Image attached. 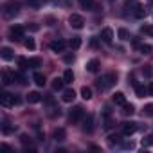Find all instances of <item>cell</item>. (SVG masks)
Returning <instances> with one entry per match:
<instances>
[{
	"mask_svg": "<svg viewBox=\"0 0 153 153\" xmlns=\"http://www.w3.org/2000/svg\"><path fill=\"white\" fill-rule=\"evenodd\" d=\"M115 83H117V74L108 72V74L103 76L101 79H97V88H99V90H108V88H112Z\"/></svg>",
	"mask_w": 153,
	"mask_h": 153,
	"instance_id": "cell-1",
	"label": "cell"
},
{
	"mask_svg": "<svg viewBox=\"0 0 153 153\" xmlns=\"http://www.w3.org/2000/svg\"><path fill=\"white\" fill-rule=\"evenodd\" d=\"M18 11H20V2H16V0H9V2L4 6V18L11 20V18H15L18 15Z\"/></svg>",
	"mask_w": 153,
	"mask_h": 153,
	"instance_id": "cell-2",
	"label": "cell"
},
{
	"mask_svg": "<svg viewBox=\"0 0 153 153\" xmlns=\"http://www.w3.org/2000/svg\"><path fill=\"white\" fill-rule=\"evenodd\" d=\"M0 103H2V106L9 108V106H15V105H20V97L9 94V92H4V94H0Z\"/></svg>",
	"mask_w": 153,
	"mask_h": 153,
	"instance_id": "cell-3",
	"label": "cell"
},
{
	"mask_svg": "<svg viewBox=\"0 0 153 153\" xmlns=\"http://www.w3.org/2000/svg\"><path fill=\"white\" fill-rule=\"evenodd\" d=\"M83 117H85V110H83V106H74V108L70 110V115H68V119H70L72 124L79 123Z\"/></svg>",
	"mask_w": 153,
	"mask_h": 153,
	"instance_id": "cell-4",
	"label": "cell"
},
{
	"mask_svg": "<svg viewBox=\"0 0 153 153\" xmlns=\"http://www.w3.org/2000/svg\"><path fill=\"white\" fill-rule=\"evenodd\" d=\"M68 25L72 29H83L85 27V18L81 15H70L68 16Z\"/></svg>",
	"mask_w": 153,
	"mask_h": 153,
	"instance_id": "cell-5",
	"label": "cell"
},
{
	"mask_svg": "<svg viewBox=\"0 0 153 153\" xmlns=\"http://www.w3.org/2000/svg\"><path fill=\"white\" fill-rule=\"evenodd\" d=\"M24 33H25V29L22 27V25H13L11 29H9V34H11V40H22L24 38Z\"/></svg>",
	"mask_w": 153,
	"mask_h": 153,
	"instance_id": "cell-6",
	"label": "cell"
},
{
	"mask_svg": "<svg viewBox=\"0 0 153 153\" xmlns=\"http://www.w3.org/2000/svg\"><path fill=\"white\" fill-rule=\"evenodd\" d=\"M101 40H103L105 43H112V42H114V31H112L110 27H105V29L101 31Z\"/></svg>",
	"mask_w": 153,
	"mask_h": 153,
	"instance_id": "cell-7",
	"label": "cell"
},
{
	"mask_svg": "<svg viewBox=\"0 0 153 153\" xmlns=\"http://www.w3.org/2000/svg\"><path fill=\"white\" fill-rule=\"evenodd\" d=\"M63 49H65V42L63 40H54V42H51V51L52 52H63Z\"/></svg>",
	"mask_w": 153,
	"mask_h": 153,
	"instance_id": "cell-8",
	"label": "cell"
},
{
	"mask_svg": "<svg viewBox=\"0 0 153 153\" xmlns=\"http://www.w3.org/2000/svg\"><path fill=\"white\" fill-rule=\"evenodd\" d=\"M92 130H94V119H92V115H87V117H83V131L90 133Z\"/></svg>",
	"mask_w": 153,
	"mask_h": 153,
	"instance_id": "cell-9",
	"label": "cell"
},
{
	"mask_svg": "<svg viewBox=\"0 0 153 153\" xmlns=\"http://www.w3.org/2000/svg\"><path fill=\"white\" fill-rule=\"evenodd\" d=\"M61 99H63V103H72V101L76 99V92H74L72 88H67V90H63Z\"/></svg>",
	"mask_w": 153,
	"mask_h": 153,
	"instance_id": "cell-10",
	"label": "cell"
},
{
	"mask_svg": "<svg viewBox=\"0 0 153 153\" xmlns=\"http://www.w3.org/2000/svg\"><path fill=\"white\" fill-rule=\"evenodd\" d=\"M135 131H137V123H124V126H123V133L124 135H131Z\"/></svg>",
	"mask_w": 153,
	"mask_h": 153,
	"instance_id": "cell-11",
	"label": "cell"
},
{
	"mask_svg": "<svg viewBox=\"0 0 153 153\" xmlns=\"http://www.w3.org/2000/svg\"><path fill=\"white\" fill-rule=\"evenodd\" d=\"M33 81H34L38 87H45V83H47V81H45V76H43L42 72H34V74H33Z\"/></svg>",
	"mask_w": 153,
	"mask_h": 153,
	"instance_id": "cell-12",
	"label": "cell"
},
{
	"mask_svg": "<svg viewBox=\"0 0 153 153\" xmlns=\"http://www.w3.org/2000/svg\"><path fill=\"white\" fill-rule=\"evenodd\" d=\"M99 67H101L99 59H90V61L87 63V70H88V72H92V74H94V72H97V70H99Z\"/></svg>",
	"mask_w": 153,
	"mask_h": 153,
	"instance_id": "cell-13",
	"label": "cell"
},
{
	"mask_svg": "<svg viewBox=\"0 0 153 153\" xmlns=\"http://www.w3.org/2000/svg\"><path fill=\"white\" fill-rule=\"evenodd\" d=\"M133 87H135V94H137V97H144V96L148 94V88L142 87V85H139L137 81H133Z\"/></svg>",
	"mask_w": 153,
	"mask_h": 153,
	"instance_id": "cell-14",
	"label": "cell"
},
{
	"mask_svg": "<svg viewBox=\"0 0 153 153\" xmlns=\"http://www.w3.org/2000/svg\"><path fill=\"white\" fill-rule=\"evenodd\" d=\"M42 99H43V97H42L40 92H29V94H27V101H29V103H40Z\"/></svg>",
	"mask_w": 153,
	"mask_h": 153,
	"instance_id": "cell-15",
	"label": "cell"
},
{
	"mask_svg": "<svg viewBox=\"0 0 153 153\" xmlns=\"http://www.w3.org/2000/svg\"><path fill=\"white\" fill-rule=\"evenodd\" d=\"M114 103L119 105V106L126 105V97H124V94H123V92H115V94H114Z\"/></svg>",
	"mask_w": 153,
	"mask_h": 153,
	"instance_id": "cell-16",
	"label": "cell"
},
{
	"mask_svg": "<svg viewBox=\"0 0 153 153\" xmlns=\"http://www.w3.org/2000/svg\"><path fill=\"white\" fill-rule=\"evenodd\" d=\"M13 81H15V78H13L9 72H6V70H4V72H2V85H4V87H7V85H11Z\"/></svg>",
	"mask_w": 153,
	"mask_h": 153,
	"instance_id": "cell-17",
	"label": "cell"
},
{
	"mask_svg": "<svg viewBox=\"0 0 153 153\" xmlns=\"http://www.w3.org/2000/svg\"><path fill=\"white\" fill-rule=\"evenodd\" d=\"M0 56H2V59L9 61V59H13V51H11L9 47H2V52H0Z\"/></svg>",
	"mask_w": 153,
	"mask_h": 153,
	"instance_id": "cell-18",
	"label": "cell"
},
{
	"mask_svg": "<svg viewBox=\"0 0 153 153\" xmlns=\"http://www.w3.org/2000/svg\"><path fill=\"white\" fill-rule=\"evenodd\" d=\"M63 85H65V79H63V78H54V79H52V88H54V90H61Z\"/></svg>",
	"mask_w": 153,
	"mask_h": 153,
	"instance_id": "cell-19",
	"label": "cell"
},
{
	"mask_svg": "<svg viewBox=\"0 0 153 153\" xmlns=\"http://www.w3.org/2000/svg\"><path fill=\"white\" fill-rule=\"evenodd\" d=\"M117 36H119V40H123V42H126V40H130V33L124 29V27H121L119 31H117Z\"/></svg>",
	"mask_w": 153,
	"mask_h": 153,
	"instance_id": "cell-20",
	"label": "cell"
},
{
	"mask_svg": "<svg viewBox=\"0 0 153 153\" xmlns=\"http://www.w3.org/2000/svg\"><path fill=\"white\" fill-rule=\"evenodd\" d=\"M54 137H56V140H58V142H61V140H65L67 133H65V130H63V128H58V130L54 131Z\"/></svg>",
	"mask_w": 153,
	"mask_h": 153,
	"instance_id": "cell-21",
	"label": "cell"
},
{
	"mask_svg": "<svg viewBox=\"0 0 153 153\" xmlns=\"http://www.w3.org/2000/svg\"><path fill=\"white\" fill-rule=\"evenodd\" d=\"M63 79H65V83H72V81H74V72H72L70 68H67V70H65Z\"/></svg>",
	"mask_w": 153,
	"mask_h": 153,
	"instance_id": "cell-22",
	"label": "cell"
},
{
	"mask_svg": "<svg viewBox=\"0 0 153 153\" xmlns=\"http://www.w3.org/2000/svg\"><path fill=\"white\" fill-rule=\"evenodd\" d=\"M133 15H135L137 18H144V16H146V11L142 9V6L135 4V11H133Z\"/></svg>",
	"mask_w": 153,
	"mask_h": 153,
	"instance_id": "cell-23",
	"label": "cell"
},
{
	"mask_svg": "<svg viewBox=\"0 0 153 153\" xmlns=\"http://www.w3.org/2000/svg\"><path fill=\"white\" fill-rule=\"evenodd\" d=\"M81 97H83V99H87V101H88V99H92V88L83 87V88H81Z\"/></svg>",
	"mask_w": 153,
	"mask_h": 153,
	"instance_id": "cell-24",
	"label": "cell"
},
{
	"mask_svg": "<svg viewBox=\"0 0 153 153\" xmlns=\"http://www.w3.org/2000/svg\"><path fill=\"white\" fill-rule=\"evenodd\" d=\"M78 2L83 9H92V6H94V0H78Z\"/></svg>",
	"mask_w": 153,
	"mask_h": 153,
	"instance_id": "cell-25",
	"label": "cell"
},
{
	"mask_svg": "<svg viewBox=\"0 0 153 153\" xmlns=\"http://www.w3.org/2000/svg\"><path fill=\"white\" fill-rule=\"evenodd\" d=\"M68 45H70V49H79L81 47V38H72L68 42Z\"/></svg>",
	"mask_w": 153,
	"mask_h": 153,
	"instance_id": "cell-26",
	"label": "cell"
},
{
	"mask_svg": "<svg viewBox=\"0 0 153 153\" xmlns=\"http://www.w3.org/2000/svg\"><path fill=\"white\" fill-rule=\"evenodd\" d=\"M40 65H42L40 58H29L27 59V67H40Z\"/></svg>",
	"mask_w": 153,
	"mask_h": 153,
	"instance_id": "cell-27",
	"label": "cell"
},
{
	"mask_svg": "<svg viewBox=\"0 0 153 153\" xmlns=\"http://www.w3.org/2000/svg\"><path fill=\"white\" fill-rule=\"evenodd\" d=\"M133 112H135L133 105H128V103H126V105H123V114H124V115H131Z\"/></svg>",
	"mask_w": 153,
	"mask_h": 153,
	"instance_id": "cell-28",
	"label": "cell"
},
{
	"mask_svg": "<svg viewBox=\"0 0 153 153\" xmlns=\"http://www.w3.org/2000/svg\"><path fill=\"white\" fill-rule=\"evenodd\" d=\"M139 51H140L142 54H149L153 49H151V45H148V43H140V45H139Z\"/></svg>",
	"mask_w": 153,
	"mask_h": 153,
	"instance_id": "cell-29",
	"label": "cell"
},
{
	"mask_svg": "<svg viewBox=\"0 0 153 153\" xmlns=\"http://www.w3.org/2000/svg\"><path fill=\"white\" fill-rule=\"evenodd\" d=\"M13 78H15L20 85H25V83H27V81H25V78H24V74H20V72H15V74H13Z\"/></svg>",
	"mask_w": 153,
	"mask_h": 153,
	"instance_id": "cell-30",
	"label": "cell"
},
{
	"mask_svg": "<svg viewBox=\"0 0 153 153\" xmlns=\"http://www.w3.org/2000/svg\"><path fill=\"white\" fill-rule=\"evenodd\" d=\"M24 45H25V49H29V51H34V47H36V43H34L33 38H27V40L24 42Z\"/></svg>",
	"mask_w": 153,
	"mask_h": 153,
	"instance_id": "cell-31",
	"label": "cell"
},
{
	"mask_svg": "<svg viewBox=\"0 0 153 153\" xmlns=\"http://www.w3.org/2000/svg\"><path fill=\"white\" fill-rule=\"evenodd\" d=\"M140 33H144L148 36H153V25H142L140 27Z\"/></svg>",
	"mask_w": 153,
	"mask_h": 153,
	"instance_id": "cell-32",
	"label": "cell"
},
{
	"mask_svg": "<svg viewBox=\"0 0 153 153\" xmlns=\"http://www.w3.org/2000/svg\"><path fill=\"white\" fill-rule=\"evenodd\" d=\"M20 142H22L24 146H27V144L31 146V144H33V140H31V137H29V135H25V133H24V135H20Z\"/></svg>",
	"mask_w": 153,
	"mask_h": 153,
	"instance_id": "cell-33",
	"label": "cell"
},
{
	"mask_svg": "<svg viewBox=\"0 0 153 153\" xmlns=\"http://www.w3.org/2000/svg\"><path fill=\"white\" fill-rule=\"evenodd\" d=\"M142 146H153V135H146L142 139Z\"/></svg>",
	"mask_w": 153,
	"mask_h": 153,
	"instance_id": "cell-34",
	"label": "cell"
},
{
	"mask_svg": "<svg viewBox=\"0 0 153 153\" xmlns=\"http://www.w3.org/2000/svg\"><path fill=\"white\" fill-rule=\"evenodd\" d=\"M108 142L114 146V144H119V135H110L108 137Z\"/></svg>",
	"mask_w": 153,
	"mask_h": 153,
	"instance_id": "cell-35",
	"label": "cell"
},
{
	"mask_svg": "<svg viewBox=\"0 0 153 153\" xmlns=\"http://www.w3.org/2000/svg\"><path fill=\"white\" fill-rule=\"evenodd\" d=\"M144 114L146 115H153V105H146L144 106Z\"/></svg>",
	"mask_w": 153,
	"mask_h": 153,
	"instance_id": "cell-36",
	"label": "cell"
},
{
	"mask_svg": "<svg viewBox=\"0 0 153 153\" xmlns=\"http://www.w3.org/2000/svg\"><path fill=\"white\" fill-rule=\"evenodd\" d=\"M2 131H4V133H11V131H13V128H11L7 123H4V124H2Z\"/></svg>",
	"mask_w": 153,
	"mask_h": 153,
	"instance_id": "cell-37",
	"label": "cell"
},
{
	"mask_svg": "<svg viewBox=\"0 0 153 153\" xmlns=\"http://www.w3.org/2000/svg\"><path fill=\"white\" fill-rule=\"evenodd\" d=\"M74 61V54H67L65 56V63H72Z\"/></svg>",
	"mask_w": 153,
	"mask_h": 153,
	"instance_id": "cell-38",
	"label": "cell"
},
{
	"mask_svg": "<svg viewBox=\"0 0 153 153\" xmlns=\"http://www.w3.org/2000/svg\"><path fill=\"white\" fill-rule=\"evenodd\" d=\"M148 94L153 96V83H149V87H148Z\"/></svg>",
	"mask_w": 153,
	"mask_h": 153,
	"instance_id": "cell-39",
	"label": "cell"
},
{
	"mask_svg": "<svg viewBox=\"0 0 153 153\" xmlns=\"http://www.w3.org/2000/svg\"><path fill=\"white\" fill-rule=\"evenodd\" d=\"M149 74H151V70L149 68H144V76H148V78H149Z\"/></svg>",
	"mask_w": 153,
	"mask_h": 153,
	"instance_id": "cell-40",
	"label": "cell"
},
{
	"mask_svg": "<svg viewBox=\"0 0 153 153\" xmlns=\"http://www.w3.org/2000/svg\"><path fill=\"white\" fill-rule=\"evenodd\" d=\"M124 148H130V149H131V148H133V144H131V142H124Z\"/></svg>",
	"mask_w": 153,
	"mask_h": 153,
	"instance_id": "cell-41",
	"label": "cell"
},
{
	"mask_svg": "<svg viewBox=\"0 0 153 153\" xmlns=\"http://www.w3.org/2000/svg\"><path fill=\"white\" fill-rule=\"evenodd\" d=\"M149 2H153V0H149Z\"/></svg>",
	"mask_w": 153,
	"mask_h": 153,
	"instance_id": "cell-42",
	"label": "cell"
}]
</instances>
